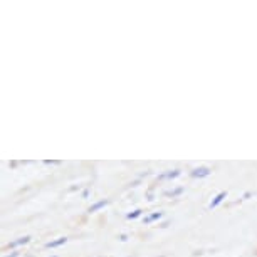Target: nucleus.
Segmentation results:
<instances>
[{
  "label": "nucleus",
  "mask_w": 257,
  "mask_h": 257,
  "mask_svg": "<svg viewBox=\"0 0 257 257\" xmlns=\"http://www.w3.org/2000/svg\"><path fill=\"white\" fill-rule=\"evenodd\" d=\"M66 242V239L62 237V239H59V240H56V242H49L47 244V247H56V245H61V244H64Z\"/></svg>",
  "instance_id": "obj_2"
},
{
  "label": "nucleus",
  "mask_w": 257,
  "mask_h": 257,
  "mask_svg": "<svg viewBox=\"0 0 257 257\" xmlns=\"http://www.w3.org/2000/svg\"><path fill=\"white\" fill-rule=\"evenodd\" d=\"M224 197H225V193H220V195H217V198L212 202V207H217V205H219V203L224 200Z\"/></svg>",
  "instance_id": "obj_1"
},
{
  "label": "nucleus",
  "mask_w": 257,
  "mask_h": 257,
  "mask_svg": "<svg viewBox=\"0 0 257 257\" xmlns=\"http://www.w3.org/2000/svg\"><path fill=\"white\" fill-rule=\"evenodd\" d=\"M104 203H106V202H99V203H96V205H94V207H91V208H89V212H94V210H98V208H99V207H103L104 205Z\"/></svg>",
  "instance_id": "obj_4"
},
{
  "label": "nucleus",
  "mask_w": 257,
  "mask_h": 257,
  "mask_svg": "<svg viewBox=\"0 0 257 257\" xmlns=\"http://www.w3.org/2000/svg\"><path fill=\"white\" fill-rule=\"evenodd\" d=\"M193 175H200V176H205V175H208V170H207V168H203V170H197V171H195V173H193Z\"/></svg>",
  "instance_id": "obj_3"
}]
</instances>
